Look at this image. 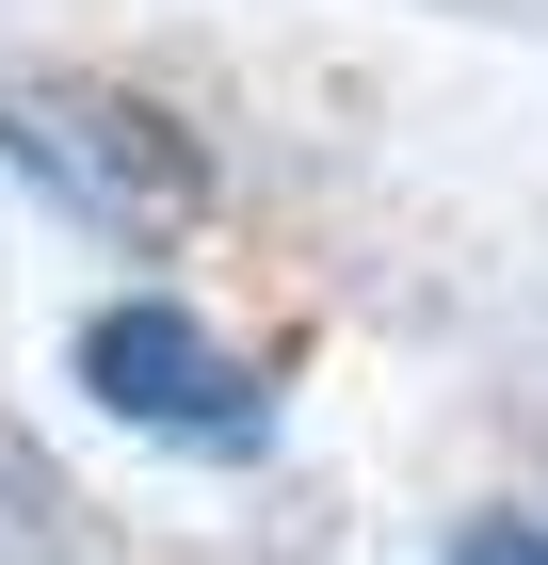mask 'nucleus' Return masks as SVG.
<instances>
[{"label":"nucleus","instance_id":"nucleus-1","mask_svg":"<svg viewBox=\"0 0 548 565\" xmlns=\"http://www.w3.org/2000/svg\"><path fill=\"white\" fill-rule=\"evenodd\" d=\"M0 162L33 178V194H49L65 226L129 243V259L194 243V211H211V146L178 130L162 97L82 82V65H49V82H0Z\"/></svg>","mask_w":548,"mask_h":565},{"label":"nucleus","instance_id":"nucleus-4","mask_svg":"<svg viewBox=\"0 0 548 565\" xmlns=\"http://www.w3.org/2000/svg\"><path fill=\"white\" fill-rule=\"evenodd\" d=\"M452 565H548V533H533V518H501V533H468Z\"/></svg>","mask_w":548,"mask_h":565},{"label":"nucleus","instance_id":"nucleus-2","mask_svg":"<svg viewBox=\"0 0 548 565\" xmlns=\"http://www.w3.org/2000/svg\"><path fill=\"white\" fill-rule=\"evenodd\" d=\"M82 388L114 404V420L178 436V452H258V420H275V388H258L194 307H162V291H129V307L82 323Z\"/></svg>","mask_w":548,"mask_h":565},{"label":"nucleus","instance_id":"nucleus-3","mask_svg":"<svg viewBox=\"0 0 548 565\" xmlns=\"http://www.w3.org/2000/svg\"><path fill=\"white\" fill-rule=\"evenodd\" d=\"M0 565H97L82 501H65V469H49L33 436H0Z\"/></svg>","mask_w":548,"mask_h":565}]
</instances>
